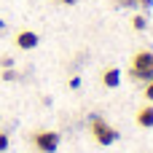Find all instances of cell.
<instances>
[{"mask_svg":"<svg viewBox=\"0 0 153 153\" xmlns=\"http://www.w3.org/2000/svg\"><path fill=\"white\" fill-rule=\"evenodd\" d=\"M129 75L134 81H153V51H137L132 56V67H129Z\"/></svg>","mask_w":153,"mask_h":153,"instance_id":"cell-1","label":"cell"},{"mask_svg":"<svg viewBox=\"0 0 153 153\" xmlns=\"http://www.w3.org/2000/svg\"><path fill=\"white\" fill-rule=\"evenodd\" d=\"M89 132H91V137H94L100 145H113V143L118 140V132H116L105 118H100V116H94V118L89 121Z\"/></svg>","mask_w":153,"mask_h":153,"instance_id":"cell-2","label":"cell"},{"mask_svg":"<svg viewBox=\"0 0 153 153\" xmlns=\"http://www.w3.org/2000/svg\"><path fill=\"white\" fill-rule=\"evenodd\" d=\"M59 143H62L59 132H51V129H43V132H35L32 134V145L40 153H56Z\"/></svg>","mask_w":153,"mask_h":153,"instance_id":"cell-3","label":"cell"},{"mask_svg":"<svg viewBox=\"0 0 153 153\" xmlns=\"http://www.w3.org/2000/svg\"><path fill=\"white\" fill-rule=\"evenodd\" d=\"M13 43H16V48H22V51H30V48H35V46L40 43V38H38V32H32V30H19L16 38H13Z\"/></svg>","mask_w":153,"mask_h":153,"instance_id":"cell-4","label":"cell"},{"mask_svg":"<svg viewBox=\"0 0 153 153\" xmlns=\"http://www.w3.org/2000/svg\"><path fill=\"white\" fill-rule=\"evenodd\" d=\"M118 83H121V70H118V67H108V70L102 73V86L116 89Z\"/></svg>","mask_w":153,"mask_h":153,"instance_id":"cell-5","label":"cell"},{"mask_svg":"<svg viewBox=\"0 0 153 153\" xmlns=\"http://www.w3.org/2000/svg\"><path fill=\"white\" fill-rule=\"evenodd\" d=\"M137 126L143 129H153V105H145L137 110Z\"/></svg>","mask_w":153,"mask_h":153,"instance_id":"cell-6","label":"cell"},{"mask_svg":"<svg viewBox=\"0 0 153 153\" xmlns=\"http://www.w3.org/2000/svg\"><path fill=\"white\" fill-rule=\"evenodd\" d=\"M132 27H134L137 32H143V30L148 27V19H145L143 13H137V16H132Z\"/></svg>","mask_w":153,"mask_h":153,"instance_id":"cell-7","label":"cell"},{"mask_svg":"<svg viewBox=\"0 0 153 153\" xmlns=\"http://www.w3.org/2000/svg\"><path fill=\"white\" fill-rule=\"evenodd\" d=\"M3 81H8V83H13V81H19V73H16L13 67H5V70H3Z\"/></svg>","mask_w":153,"mask_h":153,"instance_id":"cell-8","label":"cell"},{"mask_svg":"<svg viewBox=\"0 0 153 153\" xmlns=\"http://www.w3.org/2000/svg\"><path fill=\"white\" fill-rule=\"evenodd\" d=\"M5 67H13V56H0V70H5Z\"/></svg>","mask_w":153,"mask_h":153,"instance_id":"cell-9","label":"cell"},{"mask_svg":"<svg viewBox=\"0 0 153 153\" xmlns=\"http://www.w3.org/2000/svg\"><path fill=\"white\" fill-rule=\"evenodd\" d=\"M8 143H11V140H8V134L0 129V153H3V151H8Z\"/></svg>","mask_w":153,"mask_h":153,"instance_id":"cell-10","label":"cell"},{"mask_svg":"<svg viewBox=\"0 0 153 153\" xmlns=\"http://www.w3.org/2000/svg\"><path fill=\"white\" fill-rule=\"evenodd\" d=\"M145 100L153 102V81H148V86H145Z\"/></svg>","mask_w":153,"mask_h":153,"instance_id":"cell-11","label":"cell"},{"mask_svg":"<svg viewBox=\"0 0 153 153\" xmlns=\"http://www.w3.org/2000/svg\"><path fill=\"white\" fill-rule=\"evenodd\" d=\"M137 3H140L143 8H151V5H153V0H137Z\"/></svg>","mask_w":153,"mask_h":153,"instance_id":"cell-12","label":"cell"},{"mask_svg":"<svg viewBox=\"0 0 153 153\" xmlns=\"http://www.w3.org/2000/svg\"><path fill=\"white\" fill-rule=\"evenodd\" d=\"M59 3H65V5H73V3H78V0H59Z\"/></svg>","mask_w":153,"mask_h":153,"instance_id":"cell-13","label":"cell"},{"mask_svg":"<svg viewBox=\"0 0 153 153\" xmlns=\"http://www.w3.org/2000/svg\"><path fill=\"white\" fill-rule=\"evenodd\" d=\"M56 3H59V0H56Z\"/></svg>","mask_w":153,"mask_h":153,"instance_id":"cell-14","label":"cell"}]
</instances>
